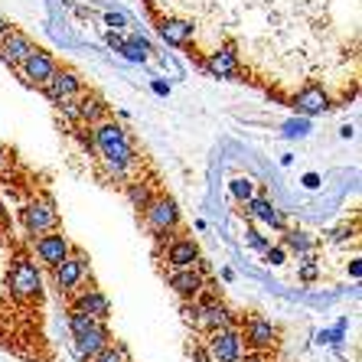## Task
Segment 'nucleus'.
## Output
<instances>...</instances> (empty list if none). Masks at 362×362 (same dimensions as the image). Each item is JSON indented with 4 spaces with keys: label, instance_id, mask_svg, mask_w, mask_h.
I'll return each instance as SVG.
<instances>
[{
    "label": "nucleus",
    "instance_id": "b1692460",
    "mask_svg": "<svg viewBox=\"0 0 362 362\" xmlns=\"http://www.w3.org/2000/svg\"><path fill=\"white\" fill-rule=\"evenodd\" d=\"M303 183H307V186H317L320 180H317V173H307V177H303Z\"/></svg>",
    "mask_w": 362,
    "mask_h": 362
},
{
    "label": "nucleus",
    "instance_id": "7ed1b4c3",
    "mask_svg": "<svg viewBox=\"0 0 362 362\" xmlns=\"http://www.w3.org/2000/svg\"><path fill=\"white\" fill-rule=\"evenodd\" d=\"M40 287H42V278H40V271H36V264L17 262L10 268V291L17 297H33V294H40Z\"/></svg>",
    "mask_w": 362,
    "mask_h": 362
},
{
    "label": "nucleus",
    "instance_id": "9b49d317",
    "mask_svg": "<svg viewBox=\"0 0 362 362\" xmlns=\"http://www.w3.org/2000/svg\"><path fill=\"white\" fill-rule=\"evenodd\" d=\"M76 310H82V313H88L92 320H105L111 313V303H108V297L101 294V291H88V294L78 300V307Z\"/></svg>",
    "mask_w": 362,
    "mask_h": 362
},
{
    "label": "nucleus",
    "instance_id": "2eb2a0df",
    "mask_svg": "<svg viewBox=\"0 0 362 362\" xmlns=\"http://www.w3.org/2000/svg\"><path fill=\"white\" fill-rule=\"evenodd\" d=\"M95 323H98V320H92V317H88V313H82V310H72V317H69V329H72V337L88 333Z\"/></svg>",
    "mask_w": 362,
    "mask_h": 362
},
{
    "label": "nucleus",
    "instance_id": "39448f33",
    "mask_svg": "<svg viewBox=\"0 0 362 362\" xmlns=\"http://www.w3.org/2000/svg\"><path fill=\"white\" fill-rule=\"evenodd\" d=\"M177 202L173 199H153L147 202V222H151L153 232H167V228L177 226Z\"/></svg>",
    "mask_w": 362,
    "mask_h": 362
},
{
    "label": "nucleus",
    "instance_id": "a878e982",
    "mask_svg": "<svg viewBox=\"0 0 362 362\" xmlns=\"http://www.w3.org/2000/svg\"><path fill=\"white\" fill-rule=\"evenodd\" d=\"M0 216H4V209H0Z\"/></svg>",
    "mask_w": 362,
    "mask_h": 362
},
{
    "label": "nucleus",
    "instance_id": "a211bd4d",
    "mask_svg": "<svg viewBox=\"0 0 362 362\" xmlns=\"http://www.w3.org/2000/svg\"><path fill=\"white\" fill-rule=\"evenodd\" d=\"M131 202H134V206H147V202H151V196H147V189H144V186H131Z\"/></svg>",
    "mask_w": 362,
    "mask_h": 362
},
{
    "label": "nucleus",
    "instance_id": "f257e3e1",
    "mask_svg": "<svg viewBox=\"0 0 362 362\" xmlns=\"http://www.w3.org/2000/svg\"><path fill=\"white\" fill-rule=\"evenodd\" d=\"M212 78L252 82L313 118L359 88V0H141Z\"/></svg>",
    "mask_w": 362,
    "mask_h": 362
},
{
    "label": "nucleus",
    "instance_id": "20e7f679",
    "mask_svg": "<svg viewBox=\"0 0 362 362\" xmlns=\"http://www.w3.org/2000/svg\"><path fill=\"white\" fill-rule=\"evenodd\" d=\"M56 222H59V216H56V209H52L49 202H33V206L23 209V226L30 228L33 235H42V232L56 228Z\"/></svg>",
    "mask_w": 362,
    "mask_h": 362
},
{
    "label": "nucleus",
    "instance_id": "423d86ee",
    "mask_svg": "<svg viewBox=\"0 0 362 362\" xmlns=\"http://www.w3.org/2000/svg\"><path fill=\"white\" fill-rule=\"evenodd\" d=\"M105 346H108V329L101 327V323H95L88 333L76 337V353H78V359H95V356H98Z\"/></svg>",
    "mask_w": 362,
    "mask_h": 362
},
{
    "label": "nucleus",
    "instance_id": "f3484780",
    "mask_svg": "<svg viewBox=\"0 0 362 362\" xmlns=\"http://www.w3.org/2000/svg\"><path fill=\"white\" fill-rule=\"evenodd\" d=\"M232 193L238 196V199H252V183H248V180H235V183H232Z\"/></svg>",
    "mask_w": 362,
    "mask_h": 362
},
{
    "label": "nucleus",
    "instance_id": "4be33fe9",
    "mask_svg": "<svg viewBox=\"0 0 362 362\" xmlns=\"http://www.w3.org/2000/svg\"><path fill=\"white\" fill-rule=\"evenodd\" d=\"M313 274H317V268H313V264H303V268H300V278L303 281H310Z\"/></svg>",
    "mask_w": 362,
    "mask_h": 362
},
{
    "label": "nucleus",
    "instance_id": "0eeeda50",
    "mask_svg": "<svg viewBox=\"0 0 362 362\" xmlns=\"http://www.w3.org/2000/svg\"><path fill=\"white\" fill-rule=\"evenodd\" d=\"M36 252H40V258L49 264V268H56L62 258H69V242L62 235H42L40 242H36Z\"/></svg>",
    "mask_w": 362,
    "mask_h": 362
},
{
    "label": "nucleus",
    "instance_id": "6ab92c4d",
    "mask_svg": "<svg viewBox=\"0 0 362 362\" xmlns=\"http://www.w3.org/2000/svg\"><path fill=\"white\" fill-rule=\"evenodd\" d=\"M248 245H252V248H258V252H268V242H264L258 232H248Z\"/></svg>",
    "mask_w": 362,
    "mask_h": 362
},
{
    "label": "nucleus",
    "instance_id": "412c9836",
    "mask_svg": "<svg viewBox=\"0 0 362 362\" xmlns=\"http://www.w3.org/2000/svg\"><path fill=\"white\" fill-rule=\"evenodd\" d=\"M268 262L271 264H284V248H268Z\"/></svg>",
    "mask_w": 362,
    "mask_h": 362
},
{
    "label": "nucleus",
    "instance_id": "9d476101",
    "mask_svg": "<svg viewBox=\"0 0 362 362\" xmlns=\"http://www.w3.org/2000/svg\"><path fill=\"white\" fill-rule=\"evenodd\" d=\"M170 287H173L180 297H196L202 291V274L193 268H180L177 274L170 278Z\"/></svg>",
    "mask_w": 362,
    "mask_h": 362
},
{
    "label": "nucleus",
    "instance_id": "aec40b11",
    "mask_svg": "<svg viewBox=\"0 0 362 362\" xmlns=\"http://www.w3.org/2000/svg\"><path fill=\"white\" fill-rule=\"evenodd\" d=\"M287 245H291V248H297V252H307V248H310V242H307L303 235H291V238H287Z\"/></svg>",
    "mask_w": 362,
    "mask_h": 362
},
{
    "label": "nucleus",
    "instance_id": "f8f14e48",
    "mask_svg": "<svg viewBox=\"0 0 362 362\" xmlns=\"http://www.w3.org/2000/svg\"><path fill=\"white\" fill-rule=\"evenodd\" d=\"M196 323L206 329H226L232 320H228V310L222 303H206V307L196 313Z\"/></svg>",
    "mask_w": 362,
    "mask_h": 362
},
{
    "label": "nucleus",
    "instance_id": "6e6552de",
    "mask_svg": "<svg viewBox=\"0 0 362 362\" xmlns=\"http://www.w3.org/2000/svg\"><path fill=\"white\" fill-rule=\"evenodd\" d=\"M82 274H85L82 258H62V262L56 264V284H59L62 291H72V287L82 281Z\"/></svg>",
    "mask_w": 362,
    "mask_h": 362
},
{
    "label": "nucleus",
    "instance_id": "4468645a",
    "mask_svg": "<svg viewBox=\"0 0 362 362\" xmlns=\"http://www.w3.org/2000/svg\"><path fill=\"white\" fill-rule=\"evenodd\" d=\"M248 209H252L255 219L271 222V226H281V216L274 212V206H271L268 199H248Z\"/></svg>",
    "mask_w": 362,
    "mask_h": 362
},
{
    "label": "nucleus",
    "instance_id": "5701e85b",
    "mask_svg": "<svg viewBox=\"0 0 362 362\" xmlns=\"http://www.w3.org/2000/svg\"><path fill=\"white\" fill-rule=\"evenodd\" d=\"M349 274H353V278H362V264L353 262V264H349Z\"/></svg>",
    "mask_w": 362,
    "mask_h": 362
},
{
    "label": "nucleus",
    "instance_id": "f03ea898",
    "mask_svg": "<svg viewBox=\"0 0 362 362\" xmlns=\"http://www.w3.org/2000/svg\"><path fill=\"white\" fill-rule=\"evenodd\" d=\"M242 356V337L235 329H212V339H209V359L216 362H238Z\"/></svg>",
    "mask_w": 362,
    "mask_h": 362
},
{
    "label": "nucleus",
    "instance_id": "1a4fd4ad",
    "mask_svg": "<svg viewBox=\"0 0 362 362\" xmlns=\"http://www.w3.org/2000/svg\"><path fill=\"white\" fill-rule=\"evenodd\" d=\"M167 262L173 264V268H193V262H199V248H196V242H189V238H180V242L170 245Z\"/></svg>",
    "mask_w": 362,
    "mask_h": 362
},
{
    "label": "nucleus",
    "instance_id": "ddd939ff",
    "mask_svg": "<svg viewBox=\"0 0 362 362\" xmlns=\"http://www.w3.org/2000/svg\"><path fill=\"white\" fill-rule=\"evenodd\" d=\"M248 343L258 346V349L271 346V343H274V327H271L268 320H252V323H248Z\"/></svg>",
    "mask_w": 362,
    "mask_h": 362
},
{
    "label": "nucleus",
    "instance_id": "dca6fc26",
    "mask_svg": "<svg viewBox=\"0 0 362 362\" xmlns=\"http://www.w3.org/2000/svg\"><path fill=\"white\" fill-rule=\"evenodd\" d=\"M95 362H127V353H124V346H115V349H101L98 356H95Z\"/></svg>",
    "mask_w": 362,
    "mask_h": 362
},
{
    "label": "nucleus",
    "instance_id": "393cba45",
    "mask_svg": "<svg viewBox=\"0 0 362 362\" xmlns=\"http://www.w3.org/2000/svg\"><path fill=\"white\" fill-rule=\"evenodd\" d=\"M245 362H264V359H258V356H248V359H245Z\"/></svg>",
    "mask_w": 362,
    "mask_h": 362
}]
</instances>
